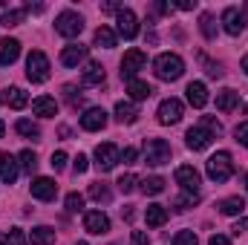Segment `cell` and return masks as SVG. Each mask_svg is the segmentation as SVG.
I'll use <instances>...</instances> for the list:
<instances>
[{
    "instance_id": "cell-27",
    "label": "cell",
    "mask_w": 248,
    "mask_h": 245,
    "mask_svg": "<svg viewBox=\"0 0 248 245\" xmlns=\"http://www.w3.org/2000/svg\"><path fill=\"white\" fill-rule=\"evenodd\" d=\"M116 119L122 124H133L139 119V110H136L130 101H119V104H116Z\"/></svg>"
},
{
    "instance_id": "cell-44",
    "label": "cell",
    "mask_w": 248,
    "mask_h": 245,
    "mask_svg": "<svg viewBox=\"0 0 248 245\" xmlns=\"http://www.w3.org/2000/svg\"><path fill=\"white\" fill-rule=\"evenodd\" d=\"M49 165H52V170H63V168H66V153H63V150H58V153H52Z\"/></svg>"
},
{
    "instance_id": "cell-33",
    "label": "cell",
    "mask_w": 248,
    "mask_h": 245,
    "mask_svg": "<svg viewBox=\"0 0 248 245\" xmlns=\"http://www.w3.org/2000/svg\"><path fill=\"white\" fill-rule=\"evenodd\" d=\"M15 127H17V133H20V136H26V138H38V136H41L38 124L29 122V119H20V122L15 124Z\"/></svg>"
},
{
    "instance_id": "cell-36",
    "label": "cell",
    "mask_w": 248,
    "mask_h": 245,
    "mask_svg": "<svg viewBox=\"0 0 248 245\" xmlns=\"http://www.w3.org/2000/svg\"><path fill=\"white\" fill-rule=\"evenodd\" d=\"M20 168H23L26 173H35L38 159H35V153H32V150H23V153H20Z\"/></svg>"
},
{
    "instance_id": "cell-6",
    "label": "cell",
    "mask_w": 248,
    "mask_h": 245,
    "mask_svg": "<svg viewBox=\"0 0 248 245\" xmlns=\"http://www.w3.org/2000/svg\"><path fill=\"white\" fill-rule=\"evenodd\" d=\"M144 63H147V55H144L141 49H127L124 58H122V78L124 81H133L136 72L144 69Z\"/></svg>"
},
{
    "instance_id": "cell-4",
    "label": "cell",
    "mask_w": 248,
    "mask_h": 245,
    "mask_svg": "<svg viewBox=\"0 0 248 245\" xmlns=\"http://www.w3.org/2000/svg\"><path fill=\"white\" fill-rule=\"evenodd\" d=\"M231 173H234V162H231L228 153H214V156L208 159V176H211L214 182H228Z\"/></svg>"
},
{
    "instance_id": "cell-22",
    "label": "cell",
    "mask_w": 248,
    "mask_h": 245,
    "mask_svg": "<svg viewBox=\"0 0 248 245\" xmlns=\"http://www.w3.org/2000/svg\"><path fill=\"white\" fill-rule=\"evenodd\" d=\"M15 179H17V162H15V156L0 153V182L12 184Z\"/></svg>"
},
{
    "instance_id": "cell-41",
    "label": "cell",
    "mask_w": 248,
    "mask_h": 245,
    "mask_svg": "<svg viewBox=\"0 0 248 245\" xmlns=\"http://www.w3.org/2000/svg\"><path fill=\"white\" fill-rule=\"evenodd\" d=\"M202 127H205L208 133H214V138H217V136L222 133V124L217 122V119H211V116H205V119H202Z\"/></svg>"
},
{
    "instance_id": "cell-47",
    "label": "cell",
    "mask_w": 248,
    "mask_h": 245,
    "mask_svg": "<svg viewBox=\"0 0 248 245\" xmlns=\"http://www.w3.org/2000/svg\"><path fill=\"white\" fill-rule=\"evenodd\" d=\"M130 243H133V245H147L150 240H147V234H144V231H133V234H130Z\"/></svg>"
},
{
    "instance_id": "cell-7",
    "label": "cell",
    "mask_w": 248,
    "mask_h": 245,
    "mask_svg": "<svg viewBox=\"0 0 248 245\" xmlns=\"http://www.w3.org/2000/svg\"><path fill=\"white\" fill-rule=\"evenodd\" d=\"M119 162H122V153H119L116 144L107 141V144H98V147H95V165H98V170L107 173V170H113Z\"/></svg>"
},
{
    "instance_id": "cell-42",
    "label": "cell",
    "mask_w": 248,
    "mask_h": 245,
    "mask_svg": "<svg viewBox=\"0 0 248 245\" xmlns=\"http://www.w3.org/2000/svg\"><path fill=\"white\" fill-rule=\"evenodd\" d=\"M199 61L205 63V72H208V75H211V78H219V75H222V69H219V63L208 61V58H205V55H199Z\"/></svg>"
},
{
    "instance_id": "cell-26",
    "label": "cell",
    "mask_w": 248,
    "mask_h": 245,
    "mask_svg": "<svg viewBox=\"0 0 248 245\" xmlns=\"http://www.w3.org/2000/svg\"><path fill=\"white\" fill-rule=\"evenodd\" d=\"M29 243L32 245H52L55 243V231H52L49 225H38V228H32Z\"/></svg>"
},
{
    "instance_id": "cell-24",
    "label": "cell",
    "mask_w": 248,
    "mask_h": 245,
    "mask_svg": "<svg viewBox=\"0 0 248 245\" xmlns=\"http://www.w3.org/2000/svg\"><path fill=\"white\" fill-rule=\"evenodd\" d=\"M127 92H130V98H133V101H144V98H150V95H153V87H150L147 81L133 78V81H127Z\"/></svg>"
},
{
    "instance_id": "cell-56",
    "label": "cell",
    "mask_w": 248,
    "mask_h": 245,
    "mask_svg": "<svg viewBox=\"0 0 248 245\" xmlns=\"http://www.w3.org/2000/svg\"><path fill=\"white\" fill-rule=\"evenodd\" d=\"M0 101H3V98H0Z\"/></svg>"
},
{
    "instance_id": "cell-54",
    "label": "cell",
    "mask_w": 248,
    "mask_h": 245,
    "mask_svg": "<svg viewBox=\"0 0 248 245\" xmlns=\"http://www.w3.org/2000/svg\"><path fill=\"white\" fill-rule=\"evenodd\" d=\"M246 190H248V176H246Z\"/></svg>"
},
{
    "instance_id": "cell-28",
    "label": "cell",
    "mask_w": 248,
    "mask_h": 245,
    "mask_svg": "<svg viewBox=\"0 0 248 245\" xmlns=\"http://www.w3.org/2000/svg\"><path fill=\"white\" fill-rule=\"evenodd\" d=\"M95 46L113 49V46H116V32H113L110 26H98V29H95Z\"/></svg>"
},
{
    "instance_id": "cell-13",
    "label": "cell",
    "mask_w": 248,
    "mask_h": 245,
    "mask_svg": "<svg viewBox=\"0 0 248 245\" xmlns=\"http://www.w3.org/2000/svg\"><path fill=\"white\" fill-rule=\"evenodd\" d=\"M104 124H107V113H104L101 107H93V110H87V113L81 116V127H84L87 133L104 130Z\"/></svg>"
},
{
    "instance_id": "cell-32",
    "label": "cell",
    "mask_w": 248,
    "mask_h": 245,
    "mask_svg": "<svg viewBox=\"0 0 248 245\" xmlns=\"http://www.w3.org/2000/svg\"><path fill=\"white\" fill-rule=\"evenodd\" d=\"M110 196H113V193H110V187H107L104 182L90 184V199H95V202H110Z\"/></svg>"
},
{
    "instance_id": "cell-29",
    "label": "cell",
    "mask_w": 248,
    "mask_h": 245,
    "mask_svg": "<svg viewBox=\"0 0 248 245\" xmlns=\"http://www.w3.org/2000/svg\"><path fill=\"white\" fill-rule=\"evenodd\" d=\"M6 101H9L12 110H23V107L29 104V98H26V92H23L20 87H12V90L6 92Z\"/></svg>"
},
{
    "instance_id": "cell-10",
    "label": "cell",
    "mask_w": 248,
    "mask_h": 245,
    "mask_svg": "<svg viewBox=\"0 0 248 245\" xmlns=\"http://www.w3.org/2000/svg\"><path fill=\"white\" fill-rule=\"evenodd\" d=\"M32 196L41 199V202H52V199L58 196V184L52 182L49 176H38V179L32 182Z\"/></svg>"
},
{
    "instance_id": "cell-21",
    "label": "cell",
    "mask_w": 248,
    "mask_h": 245,
    "mask_svg": "<svg viewBox=\"0 0 248 245\" xmlns=\"http://www.w3.org/2000/svg\"><path fill=\"white\" fill-rule=\"evenodd\" d=\"M144 222H147V228H162V225L168 222V208H165V205H147Z\"/></svg>"
},
{
    "instance_id": "cell-49",
    "label": "cell",
    "mask_w": 248,
    "mask_h": 245,
    "mask_svg": "<svg viewBox=\"0 0 248 245\" xmlns=\"http://www.w3.org/2000/svg\"><path fill=\"white\" fill-rule=\"evenodd\" d=\"M208 245H231V243H228V237H219V234H214V237L208 240Z\"/></svg>"
},
{
    "instance_id": "cell-17",
    "label": "cell",
    "mask_w": 248,
    "mask_h": 245,
    "mask_svg": "<svg viewBox=\"0 0 248 245\" xmlns=\"http://www.w3.org/2000/svg\"><path fill=\"white\" fill-rule=\"evenodd\" d=\"M81 81H84L87 87H101V84H104V66L98 61H90L84 66V72H81Z\"/></svg>"
},
{
    "instance_id": "cell-5",
    "label": "cell",
    "mask_w": 248,
    "mask_h": 245,
    "mask_svg": "<svg viewBox=\"0 0 248 245\" xmlns=\"http://www.w3.org/2000/svg\"><path fill=\"white\" fill-rule=\"evenodd\" d=\"M55 29H58V35H63V38H78L81 29H84V17L75 15V12H61L58 20H55Z\"/></svg>"
},
{
    "instance_id": "cell-50",
    "label": "cell",
    "mask_w": 248,
    "mask_h": 245,
    "mask_svg": "<svg viewBox=\"0 0 248 245\" xmlns=\"http://www.w3.org/2000/svg\"><path fill=\"white\" fill-rule=\"evenodd\" d=\"M176 9H182V12H190V9H196V0L190 3V0H182V3H176Z\"/></svg>"
},
{
    "instance_id": "cell-51",
    "label": "cell",
    "mask_w": 248,
    "mask_h": 245,
    "mask_svg": "<svg viewBox=\"0 0 248 245\" xmlns=\"http://www.w3.org/2000/svg\"><path fill=\"white\" fill-rule=\"evenodd\" d=\"M3 133H6V124H3V119H0V138H3Z\"/></svg>"
},
{
    "instance_id": "cell-46",
    "label": "cell",
    "mask_w": 248,
    "mask_h": 245,
    "mask_svg": "<svg viewBox=\"0 0 248 245\" xmlns=\"http://www.w3.org/2000/svg\"><path fill=\"white\" fill-rule=\"evenodd\" d=\"M231 231H234V237H240V234H246V231H248V216H243V219H237Z\"/></svg>"
},
{
    "instance_id": "cell-43",
    "label": "cell",
    "mask_w": 248,
    "mask_h": 245,
    "mask_svg": "<svg viewBox=\"0 0 248 245\" xmlns=\"http://www.w3.org/2000/svg\"><path fill=\"white\" fill-rule=\"evenodd\" d=\"M234 136H237V141H240L243 147H248V122L237 124V127H234Z\"/></svg>"
},
{
    "instance_id": "cell-55",
    "label": "cell",
    "mask_w": 248,
    "mask_h": 245,
    "mask_svg": "<svg viewBox=\"0 0 248 245\" xmlns=\"http://www.w3.org/2000/svg\"><path fill=\"white\" fill-rule=\"evenodd\" d=\"M78 245H87V243H78Z\"/></svg>"
},
{
    "instance_id": "cell-11",
    "label": "cell",
    "mask_w": 248,
    "mask_h": 245,
    "mask_svg": "<svg viewBox=\"0 0 248 245\" xmlns=\"http://www.w3.org/2000/svg\"><path fill=\"white\" fill-rule=\"evenodd\" d=\"M185 138H187V147H190V150H208L211 141H214V133H208V130L199 124V127H190V130H187Z\"/></svg>"
},
{
    "instance_id": "cell-18",
    "label": "cell",
    "mask_w": 248,
    "mask_h": 245,
    "mask_svg": "<svg viewBox=\"0 0 248 245\" xmlns=\"http://www.w3.org/2000/svg\"><path fill=\"white\" fill-rule=\"evenodd\" d=\"M84 58H87V46L84 44H69V46H63V52H61L63 66H78Z\"/></svg>"
},
{
    "instance_id": "cell-19",
    "label": "cell",
    "mask_w": 248,
    "mask_h": 245,
    "mask_svg": "<svg viewBox=\"0 0 248 245\" xmlns=\"http://www.w3.org/2000/svg\"><path fill=\"white\" fill-rule=\"evenodd\" d=\"M17 55H20V44L15 38H3L0 41V63L3 66H12V63L17 61Z\"/></svg>"
},
{
    "instance_id": "cell-1",
    "label": "cell",
    "mask_w": 248,
    "mask_h": 245,
    "mask_svg": "<svg viewBox=\"0 0 248 245\" xmlns=\"http://www.w3.org/2000/svg\"><path fill=\"white\" fill-rule=\"evenodd\" d=\"M153 72H156V78H162V81H176V78H182V72H185V61H182L179 55H173V52H165V55H159V58L153 61Z\"/></svg>"
},
{
    "instance_id": "cell-3",
    "label": "cell",
    "mask_w": 248,
    "mask_h": 245,
    "mask_svg": "<svg viewBox=\"0 0 248 245\" xmlns=\"http://www.w3.org/2000/svg\"><path fill=\"white\" fill-rule=\"evenodd\" d=\"M26 78H29L32 84L49 81V58H46L41 49L29 52V58H26Z\"/></svg>"
},
{
    "instance_id": "cell-9",
    "label": "cell",
    "mask_w": 248,
    "mask_h": 245,
    "mask_svg": "<svg viewBox=\"0 0 248 245\" xmlns=\"http://www.w3.org/2000/svg\"><path fill=\"white\" fill-rule=\"evenodd\" d=\"M116 23H119V35L124 41H133L139 35V20H136V15L130 9H119L116 12Z\"/></svg>"
},
{
    "instance_id": "cell-37",
    "label": "cell",
    "mask_w": 248,
    "mask_h": 245,
    "mask_svg": "<svg viewBox=\"0 0 248 245\" xmlns=\"http://www.w3.org/2000/svg\"><path fill=\"white\" fill-rule=\"evenodd\" d=\"M66 211H69V214L84 211V196H81V193H69V196H66Z\"/></svg>"
},
{
    "instance_id": "cell-48",
    "label": "cell",
    "mask_w": 248,
    "mask_h": 245,
    "mask_svg": "<svg viewBox=\"0 0 248 245\" xmlns=\"http://www.w3.org/2000/svg\"><path fill=\"white\" fill-rule=\"evenodd\" d=\"M122 162H124V165H133V162H136V147H127V150H124Z\"/></svg>"
},
{
    "instance_id": "cell-15",
    "label": "cell",
    "mask_w": 248,
    "mask_h": 245,
    "mask_svg": "<svg viewBox=\"0 0 248 245\" xmlns=\"http://www.w3.org/2000/svg\"><path fill=\"white\" fill-rule=\"evenodd\" d=\"M222 23H225V32H228V35H240L243 26H246V20H243V15H240L237 6H228V9L222 12Z\"/></svg>"
},
{
    "instance_id": "cell-25",
    "label": "cell",
    "mask_w": 248,
    "mask_h": 245,
    "mask_svg": "<svg viewBox=\"0 0 248 245\" xmlns=\"http://www.w3.org/2000/svg\"><path fill=\"white\" fill-rule=\"evenodd\" d=\"M217 208H219V214H225V216H237V214L246 211V199H243V196H231V199H222Z\"/></svg>"
},
{
    "instance_id": "cell-35",
    "label": "cell",
    "mask_w": 248,
    "mask_h": 245,
    "mask_svg": "<svg viewBox=\"0 0 248 245\" xmlns=\"http://www.w3.org/2000/svg\"><path fill=\"white\" fill-rule=\"evenodd\" d=\"M3 245H26V234L20 228H9L3 234Z\"/></svg>"
},
{
    "instance_id": "cell-14",
    "label": "cell",
    "mask_w": 248,
    "mask_h": 245,
    "mask_svg": "<svg viewBox=\"0 0 248 245\" xmlns=\"http://www.w3.org/2000/svg\"><path fill=\"white\" fill-rule=\"evenodd\" d=\"M176 182L182 184L187 193H196V190H199V170H196V168H190V165L176 168Z\"/></svg>"
},
{
    "instance_id": "cell-53",
    "label": "cell",
    "mask_w": 248,
    "mask_h": 245,
    "mask_svg": "<svg viewBox=\"0 0 248 245\" xmlns=\"http://www.w3.org/2000/svg\"><path fill=\"white\" fill-rule=\"evenodd\" d=\"M240 15H243V20H246V17H248V3H246V9H243V12H240Z\"/></svg>"
},
{
    "instance_id": "cell-31",
    "label": "cell",
    "mask_w": 248,
    "mask_h": 245,
    "mask_svg": "<svg viewBox=\"0 0 248 245\" xmlns=\"http://www.w3.org/2000/svg\"><path fill=\"white\" fill-rule=\"evenodd\" d=\"M141 190H144L147 196H156V193L165 190V179H162V176H144V179H141Z\"/></svg>"
},
{
    "instance_id": "cell-52",
    "label": "cell",
    "mask_w": 248,
    "mask_h": 245,
    "mask_svg": "<svg viewBox=\"0 0 248 245\" xmlns=\"http://www.w3.org/2000/svg\"><path fill=\"white\" fill-rule=\"evenodd\" d=\"M243 69H246V75H248V55L243 58Z\"/></svg>"
},
{
    "instance_id": "cell-38",
    "label": "cell",
    "mask_w": 248,
    "mask_h": 245,
    "mask_svg": "<svg viewBox=\"0 0 248 245\" xmlns=\"http://www.w3.org/2000/svg\"><path fill=\"white\" fill-rule=\"evenodd\" d=\"M173 245H199V240H196L193 231H179V234L173 237Z\"/></svg>"
},
{
    "instance_id": "cell-23",
    "label": "cell",
    "mask_w": 248,
    "mask_h": 245,
    "mask_svg": "<svg viewBox=\"0 0 248 245\" xmlns=\"http://www.w3.org/2000/svg\"><path fill=\"white\" fill-rule=\"evenodd\" d=\"M237 107H240V92H237V90H222V92H217V110L231 113V110H237Z\"/></svg>"
},
{
    "instance_id": "cell-45",
    "label": "cell",
    "mask_w": 248,
    "mask_h": 245,
    "mask_svg": "<svg viewBox=\"0 0 248 245\" xmlns=\"http://www.w3.org/2000/svg\"><path fill=\"white\" fill-rule=\"evenodd\" d=\"M87 168H90V165H87V156H81V153H78V156H75V162H72V170H75V173H87Z\"/></svg>"
},
{
    "instance_id": "cell-20",
    "label": "cell",
    "mask_w": 248,
    "mask_h": 245,
    "mask_svg": "<svg viewBox=\"0 0 248 245\" xmlns=\"http://www.w3.org/2000/svg\"><path fill=\"white\" fill-rule=\"evenodd\" d=\"M32 113L35 116H44V119H52V116H58V101L49 98V95H41V98L32 101Z\"/></svg>"
},
{
    "instance_id": "cell-2",
    "label": "cell",
    "mask_w": 248,
    "mask_h": 245,
    "mask_svg": "<svg viewBox=\"0 0 248 245\" xmlns=\"http://www.w3.org/2000/svg\"><path fill=\"white\" fill-rule=\"evenodd\" d=\"M144 162L150 168H162L170 162V144L165 138H147L144 141Z\"/></svg>"
},
{
    "instance_id": "cell-40",
    "label": "cell",
    "mask_w": 248,
    "mask_h": 245,
    "mask_svg": "<svg viewBox=\"0 0 248 245\" xmlns=\"http://www.w3.org/2000/svg\"><path fill=\"white\" fill-rule=\"evenodd\" d=\"M136 182H139V179H136L133 173H124L122 179H119V190H122V193H130V190L136 187Z\"/></svg>"
},
{
    "instance_id": "cell-16",
    "label": "cell",
    "mask_w": 248,
    "mask_h": 245,
    "mask_svg": "<svg viewBox=\"0 0 248 245\" xmlns=\"http://www.w3.org/2000/svg\"><path fill=\"white\" fill-rule=\"evenodd\" d=\"M185 92H187V101H190V107L202 110V107L208 104V90H205V84H202V81H190Z\"/></svg>"
},
{
    "instance_id": "cell-8",
    "label": "cell",
    "mask_w": 248,
    "mask_h": 245,
    "mask_svg": "<svg viewBox=\"0 0 248 245\" xmlns=\"http://www.w3.org/2000/svg\"><path fill=\"white\" fill-rule=\"evenodd\" d=\"M182 113H185V107H182V101L179 98H165L162 104H159V124H176L182 122Z\"/></svg>"
},
{
    "instance_id": "cell-34",
    "label": "cell",
    "mask_w": 248,
    "mask_h": 245,
    "mask_svg": "<svg viewBox=\"0 0 248 245\" xmlns=\"http://www.w3.org/2000/svg\"><path fill=\"white\" fill-rule=\"evenodd\" d=\"M199 29H202V35H205L208 41H214V38H217V26H214V17H211L208 12L199 17Z\"/></svg>"
},
{
    "instance_id": "cell-39",
    "label": "cell",
    "mask_w": 248,
    "mask_h": 245,
    "mask_svg": "<svg viewBox=\"0 0 248 245\" xmlns=\"http://www.w3.org/2000/svg\"><path fill=\"white\" fill-rule=\"evenodd\" d=\"M196 202H199V193H185V196L176 199V208H179V211H187V208H193Z\"/></svg>"
},
{
    "instance_id": "cell-30",
    "label": "cell",
    "mask_w": 248,
    "mask_h": 245,
    "mask_svg": "<svg viewBox=\"0 0 248 245\" xmlns=\"http://www.w3.org/2000/svg\"><path fill=\"white\" fill-rule=\"evenodd\" d=\"M23 17H26V9H9V12H3L0 23H3L6 29H12V26H20V23H23Z\"/></svg>"
},
{
    "instance_id": "cell-12",
    "label": "cell",
    "mask_w": 248,
    "mask_h": 245,
    "mask_svg": "<svg viewBox=\"0 0 248 245\" xmlns=\"http://www.w3.org/2000/svg\"><path fill=\"white\" fill-rule=\"evenodd\" d=\"M84 231H90V234H107V231H110V219H107V214H101V211H90V214H84Z\"/></svg>"
}]
</instances>
